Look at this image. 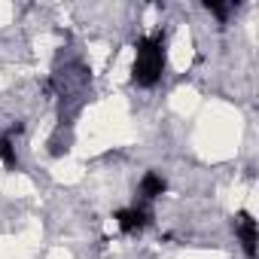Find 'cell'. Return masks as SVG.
<instances>
[{
    "mask_svg": "<svg viewBox=\"0 0 259 259\" xmlns=\"http://www.w3.org/2000/svg\"><path fill=\"white\" fill-rule=\"evenodd\" d=\"M150 220H153V213L141 204H135V207H122L119 213H116V223H119V229L125 232V235H135V232H141L144 226H150Z\"/></svg>",
    "mask_w": 259,
    "mask_h": 259,
    "instance_id": "7a4b0ae2",
    "label": "cell"
},
{
    "mask_svg": "<svg viewBox=\"0 0 259 259\" xmlns=\"http://www.w3.org/2000/svg\"><path fill=\"white\" fill-rule=\"evenodd\" d=\"M235 232H238V238L244 244V253L250 259H256V220H253L250 210H241L235 217Z\"/></svg>",
    "mask_w": 259,
    "mask_h": 259,
    "instance_id": "3957f363",
    "label": "cell"
},
{
    "mask_svg": "<svg viewBox=\"0 0 259 259\" xmlns=\"http://www.w3.org/2000/svg\"><path fill=\"white\" fill-rule=\"evenodd\" d=\"M165 189H168V183L162 180V174H156V171L144 174V180H141V198H144V201H153V198H159Z\"/></svg>",
    "mask_w": 259,
    "mask_h": 259,
    "instance_id": "277c9868",
    "label": "cell"
},
{
    "mask_svg": "<svg viewBox=\"0 0 259 259\" xmlns=\"http://www.w3.org/2000/svg\"><path fill=\"white\" fill-rule=\"evenodd\" d=\"M0 162H4L10 171L19 165V159H16V150H13V141H10V138H0Z\"/></svg>",
    "mask_w": 259,
    "mask_h": 259,
    "instance_id": "5b68a950",
    "label": "cell"
},
{
    "mask_svg": "<svg viewBox=\"0 0 259 259\" xmlns=\"http://www.w3.org/2000/svg\"><path fill=\"white\" fill-rule=\"evenodd\" d=\"M165 70V34L153 31L147 37H141L135 43V67H132V79L141 89H153L162 79Z\"/></svg>",
    "mask_w": 259,
    "mask_h": 259,
    "instance_id": "6da1fadb",
    "label": "cell"
},
{
    "mask_svg": "<svg viewBox=\"0 0 259 259\" xmlns=\"http://www.w3.org/2000/svg\"><path fill=\"white\" fill-rule=\"evenodd\" d=\"M204 10H207V13H213L217 19H226L232 7H223V4H217V0H207V4H204Z\"/></svg>",
    "mask_w": 259,
    "mask_h": 259,
    "instance_id": "8992f818",
    "label": "cell"
}]
</instances>
